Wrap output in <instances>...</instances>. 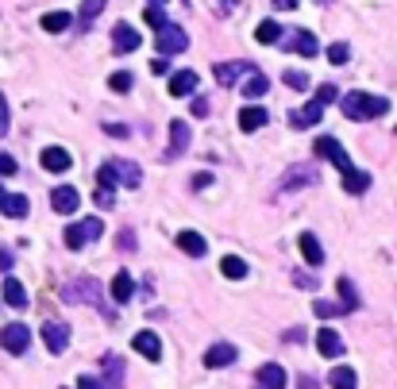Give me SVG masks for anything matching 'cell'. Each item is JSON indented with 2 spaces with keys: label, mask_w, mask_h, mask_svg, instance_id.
I'll return each instance as SVG.
<instances>
[{
  "label": "cell",
  "mask_w": 397,
  "mask_h": 389,
  "mask_svg": "<svg viewBox=\"0 0 397 389\" xmlns=\"http://www.w3.org/2000/svg\"><path fill=\"white\" fill-rule=\"evenodd\" d=\"M339 108H343V116L355 120V124H367V120H378L389 112V100L386 97H370V93H347V97H339Z\"/></svg>",
  "instance_id": "1"
},
{
  "label": "cell",
  "mask_w": 397,
  "mask_h": 389,
  "mask_svg": "<svg viewBox=\"0 0 397 389\" xmlns=\"http://www.w3.org/2000/svg\"><path fill=\"white\" fill-rule=\"evenodd\" d=\"M62 297H66L69 304H93V309L108 312L105 309V293H100V285L93 282V278H78V282H69L66 289H62ZM112 316V312H108Z\"/></svg>",
  "instance_id": "2"
},
{
  "label": "cell",
  "mask_w": 397,
  "mask_h": 389,
  "mask_svg": "<svg viewBox=\"0 0 397 389\" xmlns=\"http://www.w3.org/2000/svg\"><path fill=\"white\" fill-rule=\"evenodd\" d=\"M312 155H316V158H328L339 174L355 170V166H351V158H347V151H343V146H339V139H332V135H320L316 143H312Z\"/></svg>",
  "instance_id": "3"
},
{
  "label": "cell",
  "mask_w": 397,
  "mask_h": 389,
  "mask_svg": "<svg viewBox=\"0 0 397 389\" xmlns=\"http://www.w3.org/2000/svg\"><path fill=\"white\" fill-rule=\"evenodd\" d=\"M155 47H158V54H182V50L189 47V35H185V27L166 20L155 35Z\"/></svg>",
  "instance_id": "4"
},
{
  "label": "cell",
  "mask_w": 397,
  "mask_h": 389,
  "mask_svg": "<svg viewBox=\"0 0 397 389\" xmlns=\"http://www.w3.org/2000/svg\"><path fill=\"white\" fill-rule=\"evenodd\" d=\"M100 232H105V220H78L74 227H66V247L81 251L89 239H100Z\"/></svg>",
  "instance_id": "5"
},
{
  "label": "cell",
  "mask_w": 397,
  "mask_h": 389,
  "mask_svg": "<svg viewBox=\"0 0 397 389\" xmlns=\"http://www.w3.org/2000/svg\"><path fill=\"white\" fill-rule=\"evenodd\" d=\"M309 185H320L316 166H293V170L281 174V189H286V193H297V189H309Z\"/></svg>",
  "instance_id": "6"
},
{
  "label": "cell",
  "mask_w": 397,
  "mask_h": 389,
  "mask_svg": "<svg viewBox=\"0 0 397 389\" xmlns=\"http://www.w3.org/2000/svg\"><path fill=\"white\" fill-rule=\"evenodd\" d=\"M31 343V331L23 328V324H4V331H0V347L8 351V355H23Z\"/></svg>",
  "instance_id": "7"
},
{
  "label": "cell",
  "mask_w": 397,
  "mask_h": 389,
  "mask_svg": "<svg viewBox=\"0 0 397 389\" xmlns=\"http://www.w3.org/2000/svg\"><path fill=\"white\" fill-rule=\"evenodd\" d=\"M189 151V124L185 120H174L170 124V146H166V162H174Z\"/></svg>",
  "instance_id": "8"
},
{
  "label": "cell",
  "mask_w": 397,
  "mask_h": 389,
  "mask_svg": "<svg viewBox=\"0 0 397 389\" xmlns=\"http://www.w3.org/2000/svg\"><path fill=\"white\" fill-rule=\"evenodd\" d=\"M50 205H54V212L69 216V212H78L81 197H78V189H69V185H54V189H50Z\"/></svg>",
  "instance_id": "9"
},
{
  "label": "cell",
  "mask_w": 397,
  "mask_h": 389,
  "mask_svg": "<svg viewBox=\"0 0 397 389\" xmlns=\"http://www.w3.org/2000/svg\"><path fill=\"white\" fill-rule=\"evenodd\" d=\"M43 340H47L50 355H62V351L69 347V328H66V324H58V320H47V324H43Z\"/></svg>",
  "instance_id": "10"
},
{
  "label": "cell",
  "mask_w": 397,
  "mask_h": 389,
  "mask_svg": "<svg viewBox=\"0 0 397 389\" xmlns=\"http://www.w3.org/2000/svg\"><path fill=\"white\" fill-rule=\"evenodd\" d=\"M139 31L131 27V23H116V27H112V50H116V54H127V50H136L139 47Z\"/></svg>",
  "instance_id": "11"
},
{
  "label": "cell",
  "mask_w": 397,
  "mask_h": 389,
  "mask_svg": "<svg viewBox=\"0 0 397 389\" xmlns=\"http://www.w3.org/2000/svg\"><path fill=\"white\" fill-rule=\"evenodd\" d=\"M324 120V100H309L305 108H297V112H290V124L293 127H312V124H320Z\"/></svg>",
  "instance_id": "12"
},
{
  "label": "cell",
  "mask_w": 397,
  "mask_h": 389,
  "mask_svg": "<svg viewBox=\"0 0 397 389\" xmlns=\"http://www.w3.org/2000/svg\"><path fill=\"white\" fill-rule=\"evenodd\" d=\"M286 50H293V54H305V58H316L320 43H316V35H312V31H293L290 39H286Z\"/></svg>",
  "instance_id": "13"
},
{
  "label": "cell",
  "mask_w": 397,
  "mask_h": 389,
  "mask_svg": "<svg viewBox=\"0 0 397 389\" xmlns=\"http://www.w3.org/2000/svg\"><path fill=\"white\" fill-rule=\"evenodd\" d=\"M112 174H116V181H124L127 189H136L139 181H143V170H139L136 162H131V158H112Z\"/></svg>",
  "instance_id": "14"
},
{
  "label": "cell",
  "mask_w": 397,
  "mask_h": 389,
  "mask_svg": "<svg viewBox=\"0 0 397 389\" xmlns=\"http://www.w3.org/2000/svg\"><path fill=\"white\" fill-rule=\"evenodd\" d=\"M131 347L143 355V359H151V362H158L162 359V340H158L155 331H139L136 340H131Z\"/></svg>",
  "instance_id": "15"
},
{
  "label": "cell",
  "mask_w": 397,
  "mask_h": 389,
  "mask_svg": "<svg viewBox=\"0 0 397 389\" xmlns=\"http://www.w3.org/2000/svg\"><path fill=\"white\" fill-rule=\"evenodd\" d=\"M232 362H235V347H232V343H213V347L204 351V366H208V370L232 366Z\"/></svg>",
  "instance_id": "16"
},
{
  "label": "cell",
  "mask_w": 397,
  "mask_h": 389,
  "mask_svg": "<svg viewBox=\"0 0 397 389\" xmlns=\"http://www.w3.org/2000/svg\"><path fill=\"white\" fill-rule=\"evenodd\" d=\"M251 69H255L251 62H220V66H216L213 74H216V81H220V85L228 89V85H235V81H239L243 74H251Z\"/></svg>",
  "instance_id": "17"
},
{
  "label": "cell",
  "mask_w": 397,
  "mask_h": 389,
  "mask_svg": "<svg viewBox=\"0 0 397 389\" xmlns=\"http://www.w3.org/2000/svg\"><path fill=\"white\" fill-rule=\"evenodd\" d=\"M290 381V374L278 366V362H266V366L255 374V386H266V389H278V386H286Z\"/></svg>",
  "instance_id": "18"
},
{
  "label": "cell",
  "mask_w": 397,
  "mask_h": 389,
  "mask_svg": "<svg viewBox=\"0 0 397 389\" xmlns=\"http://www.w3.org/2000/svg\"><path fill=\"white\" fill-rule=\"evenodd\" d=\"M316 351L320 355H328V359H339V355H343V340H339L332 328H320L316 331Z\"/></svg>",
  "instance_id": "19"
},
{
  "label": "cell",
  "mask_w": 397,
  "mask_h": 389,
  "mask_svg": "<svg viewBox=\"0 0 397 389\" xmlns=\"http://www.w3.org/2000/svg\"><path fill=\"white\" fill-rule=\"evenodd\" d=\"M39 158H43V166H47L50 174H62V170H69V162H74L69 151H62V146H47Z\"/></svg>",
  "instance_id": "20"
},
{
  "label": "cell",
  "mask_w": 397,
  "mask_h": 389,
  "mask_svg": "<svg viewBox=\"0 0 397 389\" xmlns=\"http://www.w3.org/2000/svg\"><path fill=\"white\" fill-rule=\"evenodd\" d=\"M131 297H136V282H131V274H127V270H120L116 278H112V301L127 304Z\"/></svg>",
  "instance_id": "21"
},
{
  "label": "cell",
  "mask_w": 397,
  "mask_h": 389,
  "mask_svg": "<svg viewBox=\"0 0 397 389\" xmlns=\"http://www.w3.org/2000/svg\"><path fill=\"white\" fill-rule=\"evenodd\" d=\"M297 247H301V254H305V263H309V266H320V263H324V247H320V239H316L312 232L301 235Z\"/></svg>",
  "instance_id": "22"
},
{
  "label": "cell",
  "mask_w": 397,
  "mask_h": 389,
  "mask_svg": "<svg viewBox=\"0 0 397 389\" xmlns=\"http://www.w3.org/2000/svg\"><path fill=\"white\" fill-rule=\"evenodd\" d=\"M197 89V74L193 69H178L174 78H170V97H189Z\"/></svg>",
  "instance_id": "23"
},
{
  "label": "cell",
  "mask_w": 397,
  "mask_h": 389,
  "mask_svg": "<svg viewBox=\"0 0 397 389\" xmlns=\"http://www.w3.org/2000/svg\"><path fill=\"white\" fill-rule=\"evenodd\" d=\"M28 208H31V201H28V197H20V193H4V197H0V212H4V216H16V220H20V216H28Z\"/></svg>",
  "instance_id": "24"
},
{
  "label": "cell",
  "mask_w": 397,
  "mask_h": 389,
  "mask_svg": "<svg viewBox=\"0 0 397 389\" xmlns=\"http://www.w3.org/2000/svg\"><path fill=\"white\" fill-rule=\"evenodd\" d=\"M239 127H243V131H259V127H266V108L247 104V108L239 112Z\"/></svg>",
  "instance_id": "25"
},
{
  "label": "cell",
  "mask_w": 397,
  "mask_h": 389,
  "mask_svg": "<svg viewBox=\"0 0 397 389\" xmlns=\"http://www.w3.org/2000/svg\"><path fill=\"white\" fill-rule=\"evenodd\" d=\"M108 0H81V16H78V31H89L93 20H97L100 12H105Z\"/></svg>",
  "instance_id": "26"
},
{
  "label": "cell",
  "mask_w": 397,
  "mask_h": 389,
  "mask_svg": "<svg viewBox=\"0 0 397 389\" xmlns=\"http://www.w3.org/2000/svg\"><path fill=\"white\" fill-rule=\"evenodd\" d=\"M343 189H347L351 197L367 193V189H370V174H363V170H347V174H343Z\"/></svg>",
  "instance_id": "27"
},
{
  "label": "cell",
  "mask_w": 397,
  "mask_h": 389,
  "mask_svg": "<svg viewBox=\"0 0 397 389\" xmlns=\"http://www.w3.org/2000/svg\"><path fill=\"white\" fill-rule=\"evenodd\" d=\"M178 247H182L185 254L201 258V254H204V235L201 232H182V235H178Z\"/></svg>",
  "instance_id": "28"
},
{
  "label": "cell",
  "mask_w": 397,
  "mask_h": 389,
  "mask_svg": "<svg viewBox=\"0 0 397 389\" xmlns=\"http://www.w3.org/2000/svg\"><path fill=\"white\" fill-rule=\"evenodd\" d=\"M220 274H224V278H232V282H239V278H247V263H243L239 254H224Z\"/></svg>",
  "instance_id": "29"
},
{
  "label": "cell",
  "mask_w": 397,
  "mask_h": 389,
  "mask_svg": "<svg viewBox=\"0 0 397 389\" xmlns=\"http://www.w3.org/2000/svg\"><path fill=\"white\" fill-rule=\"evenodd\" d=\"M105 386H124V362L116 355H105Z\"/></svg>",
  "instance_id": "30"
},
{
  "label": "cell",
  "mask_w": 397,
  "mask_h": 389,
  "mask_svg": "<svg viewBox=\"0 0 397 389\" xmlns=\"http://www.w3.org/2000/svg\"><path fill=\"white\" fill-rule=\"evenodd\" d=\"M266 85H270V81L262 78L259 69H251V74H247V81H243V97H247V100L262 97V93H266Z\"/></svg>",
  "instance_id": "31"
},
{
  "label": "cell",
  "mask_w": 397,
  "mask_h": 389,
  "mask_svg": "<svg viewBox=\"0 0 397 389\" xmlns=\"http://www.w3.org/2000/svg\"><path fill=\"white\" fill-rule=\"evenodd\" d=\"M4 301H8L12 309H28V293H23V285L16 282V278L4 282Z\"/></svg>",
  "instance_id": "32"
},
{
  "label": "cell",
  "mask_w": 397,
  "mask_h": 389,
  "mask_svg": "<svg viewBox=\"0 0 397 389\" xmlns=\"http://www.w3.org/2000/svg\"><path fill=\"white\" fill-rule=\"evenodd\" d=\"M74 27V20H69V12H47L43 16V31H50V35H58V31Z\"/></svg>",
  "instance_id": "33"
},
{
  "label": "cell",
  "mask_w": 397,
  "mask_h": 389,
  "mask_svg": "<svg viewBox=\"0 0 397 389\" xmlns=\"http://www.w3.org/2000/svg\"><path fill=\"white\" fill-rule=\"evenodd\" d=\"M328 386H336V389H351V386H358V378H355V370L351 366H336L328 374Z\"/></svg>",
  "instance_id": "34"
},
{
  "label": "cell",
  "mask_w": 397,
  "mask_h": 389,
  "mask_svg": "<svg viewBox=\"0 0 397 389\" xmlns=\"http://www.w3.org/2000/svg\"><path fill=\"white\" fill-rule=\"evenodd\" d=\"M278 35H281V27H278L274 20H262L259 31H255V39H259L262 47H274V43H278Z\"/></svg>",
  "instance_id": "35"
},
{
  "label": "cell",
  "mask_w": 397,
  "mask_h": 389,
  "mask_svg": "<svg viewBox=\"0 0 397 389\" xmlns=\"http://www.w3.org/2000/svg\"><path fill=\"white\" fill-rule=\"evenodd\" d=\"M339 301L347 304V312H355L358 309V293H355V285H351V278H339Z\"/></svg>",
  "instance_id": "36"
},
{
  "label": "cell",
  "mask_w": 397,
  "mask_h": 389,
  "mask_svg": "<svg viewBox=\"0 0 397 389\" xmlns=\"http://www.w3.org/2000/svg\"><path fill=\"white\" fill-rule=\"evenodd\" d=\"M320 316V320H336V316H347V304H332V301H316V309H312Z\"/></svg>",
  "instance_id": "37"
},
{
  "label": "cell",
  "mask_w": 397,
  "mask_h": 389,
  "mask_svg": "<svg viewBox=\"0 0 397 389\" xmlns=\"http://www.w3.org/2000/svg\"><path fill=\"white\" fill-rule=\"evenodd\" d=\"M93 201H97V208H112V205H116V197H112V185L97 181V189H93Z\"/></svg>",
  "instance_id": "38"
},
{
  "label": "cell",
  "mask_w": 397,
  "mask_h": 389,
  "mask_svg": "<svg viewBox=\"0 0 397 389\" xmlns=\"http://www.w3.org/2000/svg\"><path fill=\"white\" fill-rule=\"evenodd\" d=\"M347 58H351V47H347V43H332V47H328V62H332V66H343Z\"/></svg>",
  "instance_id": "39"
},
{
  "label": "cell",
  "mask_w": 397,
  "mask_h": 389,
  "mask_svg": "<svg viewBox=\"0 0 397 389\" xmlns=\"http://www.w3.org/2000/svg\"><path fill=\"white\" fill-rule=\"evenodd\" d=\"M147 23H151V27H162L166 23V12H162V0H155V4H151V8H147Z\"/></svg>",
  "instance_id": "40"
},
{
  "label": "cell",
  "mask_w": 397,
  "mask_h": 389,
  "mask_svg": "<svg viewBox=\"0 0 397 389\" xmlns=\"http://www.w3.org/2000/svg\"><path fill=\"white\" fill-rule=\"evenodd\" d=\"M131 85H136V81H131V74H124V69L108 78V89H116V93H127V89H131Z\"/></svg>",
  "instance_id": "41"
},
{
  "label": "cell",
  "mask_w": 397,
  "mask_h": 389,
  "mask_svg": "<svg viewBox=\"0 0 397 389\" xmlns=\"http://www.w3.org/2000/svg\"><path fill=\"white\" fill-rule=\"evenodd\" d=\"M293 285H297V289H309V293H312V289H316L320 282H316V278H312L309 270H293Z\"/></svg>",
  "instance_id": "42"
},
{
  "label": "cell",
  "mask_w": 397,
  "mask_h": 389,
  "mask_svg": "<svg viewBox=\"0 0 397 389\" xmlns=\"http://www.w3.org/2000/svg\"><path fill=\"white\" fill-rule=\"evenodd\" d=\"M286 85L290 89H309V78H305L301 69H290V74H286Z\"/></svg>",
  "instance_id": "43"
},
{
  "label": "cell",
  "mask_w": 397,
  "mask_h": 389,
  "mask_svg": "<svg viewBox=\"0 0 397 389\" xmlns=\"http://www.w3.org/2000/svg\"><path fill=\"white\" fill-rule=\"evenodd\" d=\"M8 124H12V112H8V100L0 97V139L8 135Z\"/></svg>",
  "instance_id": "44"
},
{
  "label": "cell",
  "mask_w": 397,
  "mask_h": 389,
  "mask_svg": "<svg viewBox=\"0 0 397 389\" xmlns=\"http://www.w3.org/2000/svg\"><path fill=\"white\" fill-rule=\"evenodd\" d=\"M116 247H120V251H136V232H120Z\"/></svg>",
  "instance_id": "45"
},
{
  "label": "cell",
  "mask_w": 397,
  "mask_h": 389,
  "mask_svg": "<svg viewBox=\"0 0 397 389\" xmlns=\"http://www.w3.org/2000/svg\"><path fill=\"white\" fill-rule=\"evenodd\" d=\"M16 170H20V166H16V158H12V155H0V177H4V174H16Z\"/></svg>",
  "instance_id": "46"
},
{
  "label": "cell",
  "mask_w": 397,
  "mask_h": 389,
  "mask_svg": "<svg viewBox=\"0 0 397 389\" xmlns=\"http://www.w3.org/2000/svg\"><path fill=\"white\" fill-rule=\"evenodd\" d=\"M105 131H108L112 139H127V135H131V127H124V124H108Z\"/></svg>",
  "instance_id": "47"
},
{
  "label": "cell",
  "mask_w": 397,
  "mask_h": 389,
  "mask_svg": "<svg viewBox=\"0 0 397 389\" xmlns=\"http://www.w3.org/2000/svg\"><path fill=\"white\" fill-rule=\"evenodd\" d=\"M151 74H158V78H162V74H170V62H166V54H158V58L151 62Z\"/></svg>",
  "instance_id": "48"
},
{
  "label": "cell",
  "mask_w": 397,
  "mask_h": 389,
  "mask_svg": "<svg viewBox=\"0 0 397 389\" xmlns=\"http://www.w3.org/2000/svg\"><path fill=\"white\" fill-rule=\"evenodd\" d=\"M320 100H324V104H332V100H336V85H320V93H316Z\"/></svg>",
  "instance_id": "49"
},
{
  "label": "cell",
  "mask_w": 397,
  "mask_h": 389,
  "mask_svg": "<svg viewBox=\"0 0 397 389\" xmlns=\"http://www.w3.org/2000/svg\"><path fill=\"white\" fill-rule=\"evenodd\" d=\"M12 263H16V258H12V251H0V274H8Z\"/></svg>",
  "instance_id": "50"
},
{
  "label": "cell",
  "mask_w": 397,
  "mask_h": 389,
  "mask_svg": "<svg viewBox=\"0 0 397 389\" xmlns=\"http://www.w3.org/2000/svg\"><path fill=\"white\" fill-rule=\"evenodd\" d=\"M193 116H208V100H204V97L193 100Z\"/></svg>",
  "instance_id": "51"
},
{
  "label": "cell",
  "mask_w": 397,
  "mask_h": 389,
  "mask_svg": "<svg viewBox=\"0 0 397 389\" xmlns=\"http://www.w3.org/2000/svg\"><path fill=\"white\" fill-rule=\"evenodd\" d=\"M78 386L81 389H97V386H105V381H100V378H78Z\"/></svg>",
  "instance_id": "52"
},
{
  "label": "cell",
  "mask_w": 397,
  "mask_h": 389,
  "mask_svg": "<svg viewBox=\"0 0 397 389\" xmlns=\"http://www.w3.org/2000/svg\"><path fill=\"white\" fill-rule=\"evenodd\" d=\"M193 185H197V189H204V185H213V174H197V177H193Z\"/></svg>",
  "instance_id": "53"
},
{
  "label": "cell",
  "mask_w": 397,
  "mask_h": 389,
  "mask_svg": "<svg viewBox=\"0 0 397 389\" xmlns=\"http://www.w3.org/2000/svg\"><path fill=\"white\" fill-rule=\"evenodd\" d=\"M274 8H281V12H290V8H297V0H274Z\"/></svg>",
  "instance_id": "54"
},
{
  "label": "cell",
  "mask_w": 397,
  "mask_h": 389,
  "mask_svg": "<svg viewBox=\"0 0 397 389\" xmlns=\"http://www.w3.org/2000/svg\"><path fill=\"white\" fill-rule=\"evenodd\" d=\"M235 4H239V0H220V12H232Z\"/></svg>",
  "instance_id": "55"
},
{
  "label": "cell",
  "mask_w": 397,
  "mask_h": 389,
  "mask_svg": "<svg viewBox=\"0 0 397 389\" xmlns=\"http://www.w3.org/2000/svg\"><path fill=\"white\" fill-rule=\"evenodd\" d=\"M0 197H4V185H0Z\"/></svg>",
  "instance_id": "56"
}]
</instances>
